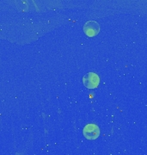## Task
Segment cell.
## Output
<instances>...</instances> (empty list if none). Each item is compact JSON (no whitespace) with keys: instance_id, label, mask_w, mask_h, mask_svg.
I'll list each match as a JSON object with an SVG mask.
<instances>
[{"instance_id":"cell-3","label":"cell","mask_w":147,"mask_h":155,"mask_svg":"<svg viewBox=\"0 0 147 155\" xmlns=\"http://www.w3.org/2000/svg\"><path fill=\"white\" fill-rule=\"evenodd\" d=\"M100 31V26L96 21H88L83 25V32L89 37L96 36Z\"/></svg>"},{"instance_id":"cell-1","label":"cell","mask_w":147,"mask_h":155,"mask_svg":"<svg viewBox=\"0 0 147 155\" xmlns=\"http://www.w3.org/2000/svg\"><path fill=\"white\" fill-rule=\"evenodd\" d=\"M83 134L85 138L92 140L98 138V136L100 135V129L97 125L94 123H89L83 127Z\"/></svg>"},{"instance_id":"cell-2","label":"cell","mask_w":147,"mask_h":155,"mask_svg":"<svg viewBox=\"0 0 147 155\" xmlns=\"http://www.w3.org/2000/svg\"><path fill=\"white\" fill-rule=\"evenodd\" d=\"M83 83L88 89H95L100 83V78L95 72H89L83 78Z\"/></svg>"}]
</instances>
